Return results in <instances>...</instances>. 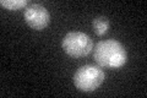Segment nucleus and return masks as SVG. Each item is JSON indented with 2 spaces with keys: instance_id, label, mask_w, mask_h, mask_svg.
Here are the masks:
<instances>
[{
  "instance_id": "1",
  "label": "nucleus",
  "mask_w": 147,
  "mask_h": 98,
  "mask_svg": "<svg viewBox=\"0 0 147 98\" xmlns=\"http://www.w3.org/2000/svg\"><path fill=\"white\" fill-rule=\"evenodd\" d=\"M93 58L100 68L118 69L127 62L125 47L117 39L99 41L93 49Z\"/></svg>"
},
{
  "instance_id": "2",
  "label": "nucleus",
  "mask_w": 147,
  "mask_h": 98,
  "mask_svg": "<svg viewBox=\"0 0 147 98\" xmlns=\"http://www.w3.org/2000/svg\"><path fill=\"white\" fill-rule=\"evenodd\" d=\"M105 80L103 69L97 65H82L74 74V85L81 92H93Z\"/></svg>"
},
{
  "instance_id": "3",
  "label": "nucleus",
  "mask_w": 147,
  "mask_h": 98,
  "mask_svg": "<svg viewBox=\"0 0 147 98\" xmlns=\"http://www.w3.org/2000/svg\"><path fill=\"white\" fill-rule=\"evenodd\" d=\"M61 48L67 55L72 58H82L88 55L93 49L91 37L81 31H71L64 36Z\"/></svg>"
},
{
  "instance_id": "4",
  "label": "nucleus",
  "mask_w": 147,
  "mask_h": 98,
  "mask_svg": "<svg viewBox=\"0 0 147 98\" xmlns=\"http://www.w3.org/2000/svg\"><path fill=\"white\" fill-rule=\"evenodd\" d=\"M24 17L27 25L36 31L47 28L50 22V14L48 9L40 4H31L25 7Z\"/></svg>"
},
{
  "instance_id": "5",
  "label": "nucleus",
  "mask_w": 147,
  "mask_h": 98,
  "mask_svg": "<svg viewBox=\"0 0 147 98\" xmlns=\"http://www.w3.org/2000/svg\"><path fill=\"white\" fill-rule=\"evenodd\" d=\"M92 27H93V31L97 36H103L107 33L109 30L110 21H109V18L105 16H97L92 21Z\"/></svg>"
},
{
  "instance_id": "6",
  "label": "nucleus",
  "mask_w": 147,
  "mask_h": 98,
  "mask_svg": "<svg viewBox=\"0 0 147 98\" xmlns=\"http://www.w3.org/2000/svg\"><path fill=\"white\" fill-rule=\"evenodd\" d=\"M27 4H28L27 0H1V1H0V5L10 11L18 10V9H21V7H27L28 6Z\"/></svg>"
}]
</instances>
